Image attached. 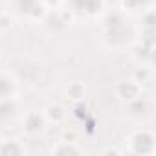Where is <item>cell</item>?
I'll list each match as a JSON object with an SVG mask.
<instances>
[{
	"instance_id": "277c9868",
	"label": "cell",
	"mask_w": 156,
	"mask_h": 156,
	"mask_svg": "<svg viewBox=\"0 0 156 156\" xmlns=\"http://www.w3.org/2000/svg\"><path fill=\"white\" fill-rule=\"evenodd\" d=\"M41 129H42V118H41L37 112L28 114V118H26V130L31 132V134H35V132H39Z\"/></svg>"
},
{
	"instance_id": "ba28073f",
	"label": "cell",
	"mask_w": 156,
	"mask_h": 156,
	"mask_svg": "<svg viewBox=\"0 0 156 156\" xmlns=\"http://www.w3.org/2000/svg\"><path fill=\"white\" fill-rule=\"evenodd\" d=\"M53 152H57V154H66V152H77V149H75V147H70V145H68V147L64 145V147L53 149Z\"/></svg>"
},
{
	"instance_id": "3957f363",
	"label": "cell",
	"mask_w": 156,
	"mask_h": 156,
	"mask_svg": "<svg viewBox=\"0 0 156 156\" xmlns=\"http://www.w3.org/2000/svg\"><path fill=\"white\" fill-rule=\"evenodd\" d=\"M15 103L11 101V98H6V99H0V119H9L15 116Z\"/></svg>"
},
{
	"instance_id": "7a4b0ae2",
	"label": "cell",
	"mask_w": 156,
	"mask_h": 156,
	"mask_svg": "<svg viewBox=\"0 0 156 156\" xmlns=\"http://www.w3.org/2000/svg\"><path fill=\"white\" fill-rule=\"evenodd\" d=\"M118 96L123 98V99H136L138 94H140V87L134 83V81H129V83H119L118 85Z\"/></svg>"
},
{
	"instance_id": "52a82bcc",
	"label": "cell",
	"mask_w": 156,
	"mask_h": 156,
	"mask_svg": "<svg viewBox=\"0 0 156 156\" xmlns=\"http://www.w3.org/2000/svg\"><path fill=\"white\" fill-rule=\"evenodd\" d=\"M24 149L17 145V141H6L4 147H0V154H20Z\"/></svg>"
},
{
	"instance_id": "8992f818",
	"label": "cell",
	"mask_w": 156,
	"mask_h": 156,
	"mask_svg": "<svg viewBox=\"0 0 156 156\" xmlns=\"http://www.w3.org/2000/svg\"><path fill=\"white\" fill-rule=\"evenodd\" d=\"M81 8L87 13H98L103 8V0H81Z\"/></svg>"
},
{
	"instance_id": "5b68a950",
	"label": "cell",
	"mask_w": 156,
	"mask_h": 156,
	"mask_svg": "<svg viewBox=\"0 0 156 156\" xmlns=\"http://www.w3.org/2000/svg\"><path fill=\"white\" fill-rule=\"evenodd\" d=\"M13 92H15V83L8 77H0V99L11 98Z\"/></svg>"
},
{
	"instance_id": "6da1fadb",
	"label": "cell",
	"mask_w": 156,
	"mask_h": 156,
	"mask_svg": "<svg viewBox=\"0 0 156 156\" xmlns=\"http://www.w3.org/2000/svg\"><path fill=\"white\" fill-rule=\"evenodd\" d=\"M152 141H154V138H152V134H151V132H147V130L136 132V134L132 136V140H130V143H132L134 151H136V152H141V154H145V152H151V151H152Z\"/></svg>"
}]
</instances>
